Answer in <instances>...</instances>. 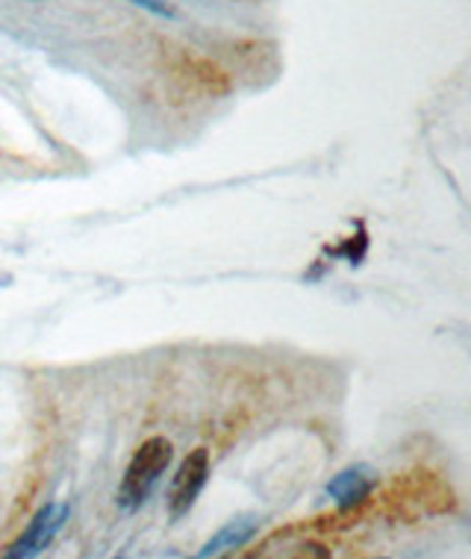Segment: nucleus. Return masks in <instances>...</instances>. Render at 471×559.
Instances as JSON below:
<instances>
[{"instance_id": "39448f33", "label": "nucleus", "mask_w": 471, "mask_h": 559, "mask_svg": "<svg viewBox=\"0 0 471 559\" xmlns=\"http://www.w3.org/2000/svg\"><path fill=\"white\" fill-rule=\"evenodd\" d=\"M257 533V521L254 519H233L224 524L222 531L215 533L207 545L201 548V557H219V554H227V550H236L242 545H248Z\"/></svg>"}, {"instance_id": "423d86ee", "label": "nucleus", "mask_w": 471, "mask_h": 559, "mask_svg": "<svg viewBox=\"0 0 471 559\" xmlns=\"http://www.w3.org/2000/svg\"><path fill=\"white\" fill-rule=\"evenodd\" d=\"M133 7H142V10L154 12V15H163V19H172L174 10L165 3V0H130Z\"/></svg>"}, {"instance_id": "7ed1b4c3", "label": "nucleus", "mask_w": 471, "mask_h": 559, "mask_svg": "<svg viewBox=\"0 0 471 559\" xmlns=\"http://www.w3.org/2000/svg\"><path fill=\"white\" fill-rule=\"evenodd\" d=\"M68 515H71V507L62 501L42 507V510L33 515V521L27 524V531L21 533L19 539L12 542L10 548H7V557L10 559L39 557L42 550H48L50 545H54V539L59 536V531L66 527Z\"/></svg>"}, {"instance_id": "20e7f679", "label": "nucleus", "mask_w": 471, "mask_h": 559, "mask_svg": "<svg viewBox=\"0 0 471 559\" xmlns=\"http://www.w3.org/2000/svg\"><path fill=\"white\" fill-rule=\"evenodd\" d=\"M375 489V477H372V468L368 465H354V468H345L339 472L333 480L328 483V495L342 507V510H351L356 503H363Z\"/></svg>"}, {"instance_id": "f257e3e1", "label": "nucleus", "mask_w": 471, "mask_h": 559, "mask_svg": "<svg viewBox=\"0 0 471 559\" xmlns=\"http://www.w3.org/2000/svg\"><path fill=\"white\" fill-rule=\"evenodd\" d=\"M174 448L165 436H151L136 448L133 460L127 465L125 480L118 486V503L125 510H139L148 495L154 492V486L165 474V468L172 465Z\"/></svg>"}, {"instance_id": "f03ea898", "label": "nucleus", "mask_w": 471, "mask_h": 559, "mask_svg": "<svg viewBox=\"0 0 471 559\" xmlns=\"http://www.w3.org/2000/svg\"><path fill=\"white\" fill-rule=\"evenodd\" d=\"M207 480H210V451L195 448L180 463V468L174 474L172 489H168V515H172V521H180L184 515H189L195 501L201 498Z\"/></svg>"}]
</instances>
